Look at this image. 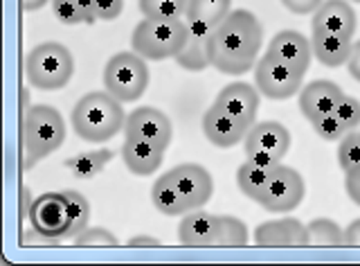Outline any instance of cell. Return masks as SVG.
Returning a JSON list of instances; mask_svg holds the SVG:
<instances>
[{
    "instance_id": "cb8c5ba5",
    "label": "cell",
    "mask_w": 360,
    "mask_h": 266,
    "mask_svg": "<svg viewBox=\"0 0 360 266\" xmlns=\"http://www.w3.org/2000/svg\"><path fill=\"white\" fill-rule=\"evenodd\" d=\"M275 167H264V165H257L252 160H245L239 172H236V185L243 196H248L250 201H257L262 198L264 190H266V183L270 181Z\"/></svg>"
},
{
    "instance_id": "4316f807",
    "label": "cell",
    "mask_w": 360,
    "mask_h": 266,
    "mask_svg": "<svg viewBox=\"0 0 360 266\" xmlns=\"http://www.w3.org/2000/svg\"><path fill=\"white\" fill-rule=\"evenodd\" d=\"M307 228H309V246H329V248L345 246V230L333 219L318 217Z\"/></svg>"
},
{
    "instance_id": "83f0119b",
    "label": "cell",
    "mask_w": 360,
    "mask_h": 266,
    "mask_svg": "<svg viewBox=\"0 0 360 266\" xmlns=\"http://www.w3.org/2000/svg\"><path fill=\"white\" fill-rule=\"evenodd\" d=\"M189 0H138V7L144 18L158 20H180L187 14Z\"/></svg>"
},
{
    "instance_id": "836d02e7",
    "label": "cell",
    "mask_w": 360,
    "mask_h": 266,
    "mask_svg": "<svg viewBox=\"0 0 360 266\" xmlns=\"http://www.w3.org/2000/svg\"><path fill=\"white\" fill-rule=\"evenodd\" d=\"M311 127H313V131L318 133V138L320 140H324V142H340L345 136H347V129L338 122V118L333 115V113H329V115H322V118H318V120H313L311 122Z\"/></svg>"
},
{
    "instance_id": "7a4b0ae2",
    "label": "cell",
    "mask_w": 360,
    "mask_h": 266,
    "mask_svg": "<svg viewBox=\"0 0 360 266\" xmlns=\"http://www.w3.org/2000/svg\"><path fill=\"white\" fill-rule=\"evenodd\" d=\"M70 120L75 133L82 140L106 142L124 129L127 113L117 97H112L108 91H95L84 95L75 104Z\"/></svg>"
},
{
    "instance_id": "2e32d148",
    "label": "cell",
    "mask_w": 360,
    "mask_h": 266,
    "mask_svg": "<svg viewBox=\"0 0 360 266\" xmlns=\"http://www.w3.org/2000/svg\"><path fill=\"white\" fill-rule=\"evenodd\" d=\"M221 230V217L205 213L202 208L189 210L180 217L178 224V241L187 248H210L217 246Z\"/></svg>"
},
{
    "instance_id": "d6986e66",
    "label": "cell",
    "mask_w": 360,
    "mask_h": 266,
    "mask_svg": "<svg viewBox=\"0 0 360 266\" xmlns=\"http://www.w3.org/2000/svg\"><path fill=\"white\" fill-rule=\"evenodd\" d=\"M345 97L342 88L331 80H315L300 91V110L309 122L335 110L338 102Z\"/></svg>"
},
{
    "instance_id": "44dd1931",
    "label": "cell",
    "mask_w": 360,
    "mask_h": 266,
    "mask_svg": "<svg viewBox=\"0 0 360 266\" xmlns=\"http://www.w3.org/2000/svg\"><path fill=\"white\" fill-rule=\"evenodd\" d=\"M165 151L160 145L149 142L144 138L127 136L122 145V160L127 165V170L135 176H151L162 167Z\"/></svg>"
},
{
    "instance_id": "8fae6325",
    "label": "cell",
    "mask_w": 360,
    "mask_h": 266,
    "mask_svg": "<svg viewBox=\"0 0 360 266\" xmlns=\"http://www.w3.org/2000/svg\"><path fill=\"white\" fill-rule=\"evenodd\" d=\"M255 243L264 248H302L309 246V228L295 217L264 221L255 230Z\"/></svg>"
},
{
    "instance_id": "4fadbf2b",
    "label": "cell",
    "mask_w": 360,
    "mask_h": 266,
    "mask_svg": "<svg viewBox=\"0 0 360 266\" xmlns=\"http://www.w3.org/2000/svg\"><path fill=\"white\" fill-rule=\"evenodd\" d=\"M259 88L245 82H232L228 86H223L214 104H217L221 110H225L228 115H232L234 120H239L241 125H245L250 129L257 120L259 113Z\"/></svg>"
},
{
    "instance_id": "7bdbcfd3",
    "label": "cell",
    "mask_w": 360,
    "mask_h": 266,
    "mask_svg": "<svg viewBox=\"0 0 360 266\" xmlns=\"http://www.w3.org/2000/svg\"><path fill=\"white\" fill-rule=\"evenodd\" d=\"M32 203H34V196H32V190L30 187H22V205H20V210H22V219H27V215H30V208H32Z\"/></svg>"
},
{
    "instance_id": "52a82bcc",
    "label": "cell",
    "mask_w": 360,
    "mask_h": 266,
    "mask_svg": "<svg viewBox=\"0 0 360 266\" xmlns=\"http://www.w3.org/2000/svg\"><path fill=\"white\" fill-rule=\"evenodd\" d=\"M304 194H307V185H304L300 172L279 163L273 170L270 181L266 183V190L262 198H259V205H262L266 213L286 215V213H292V210L304 201Z\"/></svg>"
},
{
    "instance_id": "5bb4252c",
    "label": "cell",
    "mask_w": 360,
    "mask_h": 266,
    "mask_svg": "<svg viewBox=\"0 0 360 266\" xmlns=\"http://www.w3.org/2000/svg\"><path fill=\"white\" fill-rule=\"evenodd\" d=\"M187 23V41L183 50L176 54V63L187 72H202L210 68V41L214 30L219 25L200 23L194 18H185Z\"/></svg>"
},
{
    "instance_id": "e575fe53",
    "label": "cell",
    "mask_w": 360,
    "mask_h": 266,
    "mask_svg": "<svg viewBox=\"0 0 360 266\" xmlns=\"http://www.w3.org/2000/svg\"><path fill=\"white\" fill-rule=\"evenodd\" d=\"M72 243H75V246H79V248H88V246H120V239L112 235L110 230L97 226V228H86L77 239H72Z\"/></svg>"
},
{
    "instance_id": "d590c367",
    "label": "cell",
    "mask_w": 360,
    "mask_h": 266,
    "mask_svg": "<svg viewBox=\"0 0 360 266\" xmlns=\"http://www.w3.org/2000/svg\"><path fill=\"white\" fill-rule=\"evenodd\" d=\"M124 9V0H95L97 20H115Z\"/></svg>"
},
{
    "instance_id": "484cf974",
    "label": "cell",
    "mask_w": 360,
    "mask_h": 266,
    "mask_svg": "<svg viewBox=\"0 0 360 266\" xmlns=\"http://www.w3.org/2000/svg\"><path fill=\"white\" fill-rule=\"evenodd\" d=\"M230 12H232V0H189L185 18L219 25Z\"/></svg>"
},
{
    "instance_id": "e0dca14e",
    "label": "cell",
    "mask_w": 360,
    "mask_h": 266,
    "mask_svg": "<svg viewBox=\"0 0 360 266\" xmlns=\"http://www.w3.org/2000/svg\"><path fill=\"white\" fill-rule=\"evenodd\" d=\"M270 57L279 59L281 63L290 65L295 68L297 72L307 75L311 59H313V46H311V39H307L297 30H281L277 34L270 39L268 43V50H266Z\"/></svg>"
},
{
    "instance_id": "6da1fadb",
    "label": "cell",
    "mask_w": 360,
    "mask_h": 266,
    "mask_svg": "<svg viewBox=\"0 0 360 266\" xmlns=\"http://www.w3.org/2000/svg\"><path fill=\"white\" fill-rule=\"evenodd\" d=\"M264 43V27L250 9H234L214 30L210 63L223 75H245L257 65Z\"/></svg>"
},
{
    "instance_id": "3957f363",
    "label": "cell",
    "mask_w": 360,
    "mask_h": 266,
    "mask_svg": "<svg viewBox=\"0 0 360 266\" xmlns=\"http://www.w3.org/2000/svg\"><path fill=\"white\" fill-rule=\"evenodd\" d=\"M65 122L54 106L37 104L30 106L22 118V167L32 170L34 165L48 158L63 145Z\"/></svg>"
},
{
    "instance_id": "f546056e",
    "label": "cell",
    "mask_w": 360,
    "mask_h": 266,
    "mask_svg": "<svg viewBox=\"0 0 360 266\" xmlns=\"http://www.w3.org/2000/svg\"><path fill=\"white\" fill-rule=\"evenodd\" d=\"M248 239H250V232H248V226L239 217H230V215L221 217V230H219L217 246L239 248V246H245Z\"/></svg>"
},
{
    "instance_id": "603a6c76",
    "label": "cell",
    "mask_w": 360,
    "mask_h": 266,
    "mask_svg": "<svg viewBox=\"0 0 360 266\" xmlns=\"http://www.w3.org/2000/svg\"><path fill=\"white\" fill-rule=\"evenodd\" d=\"M151 201L158 213H162L167 217H183L189 213L185 198L180 194L178 185L174 183L169 172L155 179V183L151 187Z\"/></svg>"
},
{
    "instance_id": "8992f818",
    "label": "cell",
    "mask_w": 360,
    "mask_h": 266,
    "mask_svg": "<svg viewBox=\"0 0 360 266\" xmlns=\"http://www.w3.org/2000/svg\"><path fill=\"white\" fill-rule=\"evenodd\" d=\"M104 91L117 97L122 104L138 102L149 88V65L138 52H117L104 65Z\"/></svg>"
},
{
    "instance_id": "f35d334b",
    "label": "cell",
    "mask_w": 360,
    "mask_h": 266,
    "mask_svg": "<svg viewBox=\"0 0 360 266\" xmlns=\"http://www.w3.org/2000/svg\"><path fill=\"white\" fill-rule=\"evenodd\" d=\"M347 68H349V75L360 84V41H356L352 46V52H349V59H347Z\"/></svg>"
},
{
    "instance_id": "7c38bea8",
    "label": "cell",
    "mask_w": 360,
    "mask_h": 266,
    "mask_svg": "<svg viewBox=\"0 0 360 266\" xmlns=\"http://www.w3.org/2000/svg\"><path fill=\"white\" fill-rule=\"evenodd\" d=\"M245 156L248 153H266L281 163L290 149V131L281 122H255L243 138Z\"/></svg>"
},
{
    "instance_id": "d6a6232c",
    "label": "cell",
    "mask_w": 360,
    "mask_h": 266,
    "mask_svg": "<svg viewBox=\"0 0 360 266\" xmlns=\"http://www.w3.org/2000/svg\"><path fill=\"white\" fill-rule=\"evenodd\" d=\"M333 115L347 131H356L360 127V99L345 95L340 102H338Z\"/></svg>"
},
{
    "instance_id": "ac0fdd59",
    "label": "cell",
    "mask_w": 360,
    "mask_h": 266,
    "mask_svg": "<svg viewBox=\"0 0 360 266\" xmlns=\"http://www.w3.org/2000/svg\"><path fill=\"white\" fill-rule=\"evenodd\" d=\"M358 27V18L349 0H324V3L313 12L311 30L313 32H329V34H340L354 39Z\"/></svg>"
},
{
    "instance_id": "30bf717a",
    "label": "cell",
    "mask_w": 360,
    "mask_h": 266,
    "mask_svg": "<svg viewBox=\"0 0 360 266\" xmlns=\"http://www.w3.org/2000/svg\"><path fill=\"white\" fill-rule=\"evenodd\" d=\"M124 133L133 138H144L149 142H155L162 149L172 145L174 138V127L172 120L160 108L153 106H140L133 113L127 115V125H124Z\"/></svg>"
},
{
    "instance_id": "b9f144b4",
    "label": "cell",
    "mask_w": 360,
    "mask_h": 266,
    "mask_svg": "<svg viewBox=\"0 0 360 266\" xmlns=\"http://www.w3.org/2000/svg\"><path fill=\"white\" fill-rule=\"evenodd\" d=\"M129 246H153V248H158V246H160V239L140 235V237H133V239L129 241Z\"/></svg>"
},
{
    "instance_id": "ba28073f",
    "label": "cell",
    "mask_w": 360,
    "mask_h": 266,
    "mask_svg": "<svg viewBox=\"0 0 360 266\" xmlns=\"http://www.w3.org/2000/svg\"><path fill=\"white\" fill-rule=\"evenodd\" d=\"M27 219L37 235L56 241L65 239L70 228V203L63 192H45L34 198Z\"/></svg>"
},
{
    "instance_id": "1f68e13d",
    "label": "cell",
    "mask_w": 360,
    "mask_h": 266,
    "mask_svg": "<svg viewBox=\"0 0 360 266\" xmlns=\"http://www.w3.org/2000/svg\"><path fill=\"white\" fill-rule=\"evenodd\" d=\"M52 12L56 20L68 27L88 25V16L84 14V9L77 5V0H52Z\"/></svg>"
},
{
    "instance_id": "d4e9b609",
    "label": "cell",
    "mask_w": 360,
    "mask_h": 266,
    "mask_svg": "<svg viewBox=\"0 0 360 266\" xmlns=\"http://www.w3.org/2000/svg\"><path fill=\"white\" fill-rule=\"evenodd\" d=\"M112 160L110 149H95V151H84L75 158L65 160V167L70 170L77 179H95L106 170V165Z\"/></svg>"
},
{
    "instance_id": "5b68a950",
    "label": "cell",
    "mask_w": 360,
    "mask_h": 266,
    "mask_svg": "<svg viewBox=\"0 0 360 266\" xmlns=\"http://www.w3.org/2000/svg\"><path fill=\"white\" fill-rule=\"evenodd\" d=\"M187 41V23L180 20L142 18L131 34V50L146 61L176 59Z\"/></svg>"
},
{
    "instance_id": "ffe728a7",
    "label": "cell",
    "mask_w": 360,
    "mask_h": 266,
    "mask_svg": "<svg viewBox=\"0 0 360 266\" xmlns=\"http://www.w3.org/2000/svg\"><path fill=\"white\" fill-rule=\"evenodd\" d=\"M202 133L219 149H230L236 147L239 142H243L248 127L241 125L239 120H234L225 110H221L217 104H212L205 115H202Z\"/></svg>"
},
{
    "instance_id": "277c9868",
    "label": "cell",
    "mask_w": 360,
    "mask_h": 266,
    "mask_svg": "<svg viewBox=\"0 0 360 266\" xmlns=\"http://www.w3.org/2000/svg\"><path fill=\"white\" fill-rule=\"evenodd\" d=\"M75 75L72 52L63 43L45 41L34 46L25 59V77L39 91H61Z\"/></svg>"
},
{
    "instance_id": "bcb514c9",
    "label": "cell",
    "mask_w": 360,
    "mask_h": 266,
    "mask_svg": "<svg viewBox=\"0 0 360 266\" xmlns=\"http://www.w3.org/2000/svg\"><path fill=\"white\" fill-rule=\"evenodd\" d=\"M349 3H356V5H360V0H349Z\"/></svg>"
},
{
    "instance_id": "9c48e42d",
    "label": "cell",
    "mask_w": 360,
    "mask_h": 266,
    "mask_svg": "<svg viewBox=\"0 0 360 266\" xmlns=\"http://www.w3.org/2000/svg\"><path fill=\"white\" fill-rule=\"evenodd\" d=\"M255 86L270 99H288L304 86V75L266 52L255 65Z\"/></svg>"
},
{
    "instance_id": "74e56055",
    "label": "cell",
    "mask_w": 360,
    "mask_h": 266,
    "mask_svg": "<svg viewBox=\"0 0 360 266\" xmlns=\"http://www.w3.org/2000/svg\"><path fill=\"white\" fill-rule=\"evenodd\" d=\"M345 190H347V196L360 208V170L345 174Z\"/></svg>"
},
{
    "instance_id": "ee69618b",
    "label": "cell",
    "mask_w": 360,
    "mask_h": 266,
    "mask_svg": "<svg viewBox=\"0 0 360 266\" xmlns=\"http://www.w3.org/2000/svg\"><path fill=\"white\" fill-rule=\"evenodd\" d=\"M48 3L50 0H22V9H25V12H37V9L45 7Z\"/></svg>"
},
{
    "instance_id": "60d3db41",
    "label": "cell",
    "mask_w": 360,
    "mask_h": 266,
    "mask_svg": "<svg viewBox=\"0 0 360 266\" xmlns=\"http://www.w3.org/2000/svg\"><path fill=\"white\" fill-rule=\"evenodd\" d=\"M248 160L264 165V167H277L279 165V160H275L273 156H266V153H248Z\"/></svg>"
},
{
    "instance_id": "9a60e30c",
    "label": "cell",
    "mask_w": 360,
    "mask_h": 266,
    "mask_svg": "<svg viewBox=\"0 0 360 266\" xmlns=\"http://www.w3.org/2000/svg\"><path fill=\"white\" fill-rule=\"evenodd\" d=\"M174 183L178 185L180 194H183L187 210H198L205 205L214 194V181L210 172L198 163H183L169 170Z\"/></svg>"
},
{
    "instance_id": "f6af8a7d",
    "label": "cell",
    "mask_w": 360,
    "mask_h": 266,
    "mask_svg": "<svg viewBox=\"0 0 360 266\" xmlns=\"http://www.w3.org/2000/svg\"><path fill=\"white\" fill-rule=\"evenodd\" d=\"M22 102H25L22 106H25V110H27L30 108V91H27V88H25V93H22Z\"/></svg>"
},
{
    "instance_id": "4dcf8cb0",
    "label": "cell",
    "mask_w": 360,
    "mask_h": 266,
    "mask_svg": "<svg viewBox=\"0 0 360 266\" xmlns=\"http://www.w3.org/2000/svg\"><path fill=\"white\" fill-rule=\"evenodd\" d=\"M338 165L340 170L354 172L360 170V131H349L338 145Z\"/></svg>"
},
{
    "instance_id": "f1b7e54d",
    "label": "cell",
    "mask_w": 360,
    "mask_h": 266,
    "mask_svg": "<svg viewBox=\"0 0 360 266\" xmlns=\"http://www.w3.org/2000/svg\"><path fill=\"white\" fill-rule=\"evenodd\" d=\"M63 194L68 198V203H70V228H68L65 239H77L88 228L90 203H88V198L77 190H63Z\"/></svg>"
},
{
    "instance_id": "7402d4cb",
    "label": "cell",
    "mask_w": 360,
    "mask_h": 266,
    "mask_svg": "<svg viewBox=\"0 0 360 266\" xmlns=\"http://www.w3.org/2000/svg\"><path fill=\"white\" fill-rule=\"evenodd\" d=\"M313 54L324 68H340L347 63L349 52H352V39L340 34H329V32H313L311 37Z\"/></svg>"
},
{
    "instance_id": "8d00e7d4",
    "label": "cell",
    "mask_w": 360,
    "mask_h": 266,
    "mask_svg": "<svg viewBox=\"0 0 360 266\" xmlns=\"http://www.w3.org/2000/svg\"><path fill=\"white\" fill-rule=\"evenodd\" d=\"M322 3H324V0H281V5H284L288 12L295 14V16L313 14Z\"/></svg>"
},
{
    "instance_id": "ab89813d",
    "label": "cell",
    "mask_w": 360,
    "mask_h": 266,
    "mask_svg": "<svg viewBox=\"0 0 360 266\" xmlns=\"http://www.w3.org/2000/svg\"><path fill=\"white\" fill-rule=\"evenodd\" d=\"M345 246H360V219H354L345 228Z\"/></svg>"
}]
</instances>
